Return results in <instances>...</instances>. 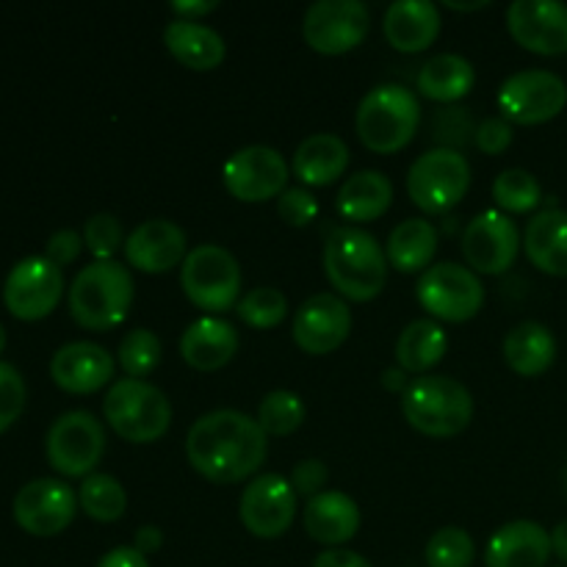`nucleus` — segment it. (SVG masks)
Instances as JSON below:
<instances>
[{"label": "nucleus", "instance_id": "nucleus-1", "mask_svg": "<svg viewBox=\"0 0 567 567\" xmlns=\"http://www.w3.org/2000/svg\"><path fill=\"white\" fill-rule=\"evenodd\" d=\"M269 443L258 419L238 410L199 415L186 435V457L197 474L216 485L252 476L266 463Z\"/></svg>", "mask_w": 567, "mask_h": 567}, {"label": "nucleus", "instance_id": "nucleus-2", "mask_svg": "<svg viewBox=\"0 0 567 567\" xmlns=\"http://www.w3.org/2000/svg\"><path fill=\"white\" fill-rule=\"evenodd\" d=\"M324 275L341 299L371 302L388 282L385 249L360 227H336L324 244Z\"/></svg>", "mask_w": 567, "mask_h": 567}, {"label": "nucleus", "instance_id": "nucleus-3", "mask_svg": "<svg viewBox=\"0 0 567 567\" xmlns=\"http://www.w3.org/2000/svg\"><path fill=\"white\" fill-rule=\"evenodd\" d=\"M66 302H70L72 319L83 330H114L125 321L133 305L131 271L116 260H94L86 269L78 271L70 293H66Z\"/></svg>", "mask_w": 567, "mask_h": 567}, {"label": "nucleus", "instance_id": "nucleus-4", "mask_svg": "<svg viewBox=\"0 0 567 567\" xmlns=\"http://www.w3.org/2000/svg\"><path fill=\"white\" fill-rule=\"evenodd\" d=\"M402 413L426 437H454L474 419V396L454 377L421 374L402 393Z\"/></svg>", "mask_w": 567, "mask_h": 567}, {"label": "nucleus", "instance_id": "nucleus-5", "mask_svg": "<svg viewBox=\"0 0 567 567\" xmlns=\"http://www.w3.org/2000/svg\"><path fill=\"white\" fill-rule=\"evenodd\" d=\"M421 125V103L402 83H380L358 105L354 127L371 153L391 155L413 142Z\"/></svg>", "mask_w": 567, "mask_h": 567}, {"label": "nucleus", "instance_id": "nucleus-6", "mask_svg": "<svg viewBox=\"0 0 567 567\" xmlns=\"http://www.w3.org/2000/svg\"><path fill=\"white\" fill-rule=\"evenodd\" d=\"M103 413L111 430L127 443H155L172 424V404L161 388L144 380H116L103 399Z\"/></svg>", "mask_w": 567, "mask_h": 567}, {"label": "nucleus", "instance_id": "nucleus-7", "mask_svg": "<svg viewBox=\"0 0 567 567\" xmlns=\"http://www.w3.org/2000/svg\"><path fill=\"white\" fill-rule=\"evenodd\" d=\"M181 286L188 302L208 316H221L241 302V266L230 249L199 244L183 260Z\"/></svg>", "mask_w": 567, "mask_h": 567}, {"label": "nucleus", "instance_id": "nucleus-8", "mask_svg": "<svg viewBox=\"0 0 567 567\" xmlns=\"http://www.w3.org/2000/svg\"><path fill=\"white\" fill-rule=\"evenodd\" d=\"M471 188V164L463 153L435 147L419 155L408 172V194L424 214L443 216Z\"/></svg>", "mask_w": 567, "mask_h": 567}, {"label": "nucleus", "instance_id": "nucleus-9", "mask_svg": "<svg viewBox=\"0 0 567 567\" xmlns=\"http://www.w3.org/2000/svg\"><path fill=\"white\" fill-rule=\"evenodd\" d=\"M44 454L53 471L61 476H92L100 460L105 454V430L92 413L86 410H70V413L59 415L53 426L48 430V441H44Z\"/></svg>", "mask_w": 567, "mask_h": 567}, {"label": "nucleus", "instance_id": "nucleus-10", "mask_svg": "<svg viewBox=\"0 0 567 567\" xmlns=\"http://www.w3.org/2000/svg\"><path fill=\"white\" fill-rule=\"evenodd\" d=\"M421 308L432 316V319L460 321L474 319L485 305V286H482L480 275L471 271L468 266L460 264H435L419 277V288H415Z\"/></svg>", "mask_w": 567, "mask_h": 567}, {"label": "nucleus", "instance_id": "nucleus-11", "mask_svg": "<svg viewBox=\"0 0 567 567\" xmlns=\"http://www.w3.org/2000/svg\"><path fill=\"white\" fill-rule=\"evenodd\" d=\"M371 14L363 0H316L302 20V37L316 53L341 55L369 37Z\"/></svg>", "mask_w": 567, "mask_h": 567}, {"label": "nucleus", "instance_id": "nucleus-12", "mask_svg": "<svg viewBox=\"0 0 567 567\" xmlns=\"http://www.w3.org/2000/svg\"><path fill=\"white\" fill-rule=\"evenodd\" d=\"M567 83L557 72L524 70L509 75L498 89V109L515 125H543L563 114Z\"/></svg>", "mask_w": 567, "mask_h": 567}, {"label": "nucleus", "instance_id": "nucleus-13", "mask_svg": "<svg viewBox=\"0 0 567 567\" xmlns=\"http://www.w3.org/2000/svg\"><path fill=\"white\" fill-rule=\"evenodd\" d=\"M288 175H291V166L275 147H266V144L236 150L221 166L225 188L241 203L280 199V194L288 188Z\"/></svg>", "mask_w": 567, "mask_h": 567}, {"label": "nucleus", "instance_id": "nucleus-14", "mask_svg": "<svg viewBox=\"0 0 567 567\" xmlns=\"http://www.w3.org/2000/svg\"><path fill=\"white\" fill-rule=\"evenodd\" d=\"M64 297V275L44 255L20 260L3 282V305L14 319L39 321L53 313Z\"/></svg>", "mask_w": 567, "mask_h": 567}, {"label": "nucleus", "instance_id": "nucleus-15", "mask_svg": "<svg viewBox=\"0 0 567 567\" xmlns=\"http://www.w3.org/2000/svg\"><path fill=\"white\" fill-rule=\"evenodd\" d=\"M244 529L260 540H275L291 529L297 518V491L280 474H264L249 482L238 502Z\"/></svg>", "mask_w": 567, "mask_h": 567}, {"label": "nucleus", "instance_id": "nucleus-16", "mask_svg": "<svg viewBox=\"0 0 567 567\" xmlns=\"http://www.w3.org/2000/svg\"><path fill=\"white\" fill-rule=\"evenodd\" d=\"M463 258L471 271L504 275L515 264L520 249V233L502 210H482L463 230Z\"/></svg>", "mask_w": 567, "mask_h": 567}, {"label": "nucleus", "instance_id": "nucleus-17", "mask_svg": "<svg viewBox=\"0 0 567 567\" xmlns=\"http://www.w3.org/2000/svg\"><path fill=\"white\" fill-rule=\"evenodd\" d=\"M78 496L61 480H33L14 496V520L33 537H55L75 520Z\"/></svg>", "mask_w": 567, "mask_h": 567}, {"label": "nucleus", "instance_id": "nucleus-18", "mask_svg": "<svg viewBox=\"0 0 567 567\" xmlns=\"http://www.w3.org/2000/svg\"><path fill=\"white\" fill-rule=\"evenodd\" d=\"M291 332L302 352L321 358L343 347L352 332V310L338 293H313L293 313Z\"/></svg>", "mask_w": 567, "mask_h": 567}, {"label": "nucleus", "instance_id": "nucleus-19", "mask_svg": "<svg viewBox=\"0 0 567 567\" xmlns=\"http://www.w3.org/2000/svg\"><path fill=\"white\" fill-rule=\"evenodd\" d=\"M507 28L529 53H567V6L559 0H515L507 9Z\"/></svg>", "mask_w": 567, "mask_h": 567}, {"label": "nucleus", "instance_id": "nucleus-20", "mask_svg": "<svg viewBox=\"0 0 567 567\" xmlns=\"http://www.w3.org/2000/svg\"><path fill=\"white\" fill-rule=\"evenodd\" d=\"M50 377L55 385L75 396L97 393L114 377V358L100 343L72 341L64 343L50 360Z\"/></svg>", "mask_w": 567, "mask_h": 567}, {"label": "nucleus", "instance_id": "nucleus-21", "mask_svg": "<svg viewBox=\"0 0 567 567\" xmlns=\"http://www.w3.org/2000/svg\"><path fill=\"white\" fill-rule=\"evenodd\" d=\"M186 233L169 219H147L125 238V258L144 275H164L186 260Z\"/></svg>", "mask_w": 567, "mask_h": 567}, {"label": "nucleus", "instance_id": "nucleus-22", "mask_svg": "<svg viewBox=\"0 0 567 567\" xmlns=\"http://www.w3.org/2000/svg\"><path fill=\"white\" fill-rule=\"evenodd\" d=\"M551 535L537 520H509L498 526L485 548L487 567H546Z\"/></svg>", "mask_w": 567, "mask_h": 567}, {"label": "nucleus", "instance_id": "nucleus-23", "mask_svg": "<svg viewBox=\"0 0 567 567\" xmlns=\"http://www.w3.org/2000/svg\"><path fill=\"white\" fill-rule=\"evenodd\" d=\"M382 31L399 53H421L441 37V11L432 0H396L388 6Z\"/></svg>", "mask_w": 567, "mask_h": 567}, {"label": "nucleus", "instance_id": "nucleus-24", "mask_svg": "<svg viewBox=\"0 0 567 567\" xmlns=\"http://www.w3.org/2000/svg\"><path fill=\"white\" fill-rule=\"evenodd\" d=\"M360 529V507L341 491H324L305 507V532L310 540L338 548L352 540Z\"/></svg>", "mask_w": 567, "mask_h": 567}, {"label": "nucleus", "instance_id": "nucleus-25", "mask_svg": "<svg viewBox=\"0 0 567 567\" xmlns=\"http://www.w3.org/2000/svg\"><path fill=\"white\" fill-rule=\"evenodd\" d=\"M238 352V332L219 316H203L192 321L181 336V354L192 369L219 371Z\"/></svg>", "mask_w": 567, "mask_h": 567}, {"label": "nucleus", "instance_id": "nucleus-26", "mask_svg": "<svg viewBox=\"0 0 567 567\" xmlns=\"http://www.w3.org/2000/svg\"><path fill=\"white\" fill-rule=\"evenodd\" d=\"M164 44L183 66L197 72L216 70L225 61V39L210 25L192 20H175L164 28Z\"/></svg>", "mask_w": 567, "mask_h": 567}, {"label": "nucleus", "instance_id": "nucleus-27", "mask_svg": "<svg viewBox=\"0 0 567 567\" xmlns=\"http://www.w3.org/2000/svg\"><path fill=\"white\" fill-rule=\"evenodd\" d=\"M524 249L535 269L567 277V210H540L526 227Z\"/></svg>", "mask_w": 567, "mask_h": 567}, {"label": "nucleus", "instance_id": "nucleus-28", "mask_svg": "<svg viewBox=\"0 0 567 567\" xmlns=\"http://www.w3.org/2000/svg\"><path fill=\"white\" fill-rule=\"evenodd\" d=\"M349 166V147L336 133H313L297 147L291 169L305 186H330Z\"/></svg>", "mask_w": 567, "mask_h": 567}, {"label": "nucleus", "instance_id": "nucleus-29", "mask_svg": "<svg viewBox=\"0 0 567 567\" xmlns=\"http://www.w3.org/2000/svg\"><path fill=\"white\" fill-rule=\"evenodd\" d=\"M504 360L518 377H540L557 360V338L540 321H520L504 338Z\"/></svg>", "mask_w": 567, "mask_h": 567}, {"label": "nucleus", "instance_id": "nucleus-30", "mask_svg": "<svg viewBox=\"0 0 567 567\" xmlns=\"http://www.w3.org/2000/svg\"><path fill=\"white\" fill-rule=\"evenodd\" d=\"M437 252V230L426 219H404L388 236L385 258L402 275H424Z\"/></svg>", "mask_w": 567, "mask_h": 567}, {"label": "nucleus", "instance_id": "nucleus-31", "mask_svg": "<svg viewBox=\"0 0 567 567\" xmlns=\"http://www.w3.org/2000/svg\"><path fill=\"white\" fill-rule=\"evenodd\" d=\"M393 183L377 169H363L349 177L336 197V208L349 221H374L391 208Z\"/></svg>", "mask_w": 567, "mask_h": 567}, {"label": "nucleus", "instance_id": "nucleus-32", "mask_svg": "<svg viewBox=\"0 0 567 567\" xmlns=\"http://www.w3.org/2000/svg\"><path fill=\"white\" fill-rule=\"evenodd\" d=\"M449 338L446 330L435 319H415L399 332L396 363L408 374H426L446 358Z\"/></svg>", "mask_w": 567, "mask_h": 567}, {"label": "nucleus", "instance_id": "nucleus-33", "mask_svg": "<svg viewBox=\"0 0 567 567\" xmlns=\"http://www.w3.org/2000/svg\"><path fill=\"white\" fill-rule=\"evenodd\" d=\"M419 92L437 103H457L474 89L476 72L468 59L457 53H441L419 70Z\"/></svg>", "mask_w": 567, "mask_h": 567}, {"label": "nucleus", "instance_id": "nucleus-34", "mask_svg": "<svg viewBox=\"0 0 567 567\" xmlns=\"http://www.w3.org/2000/svg\"><path fill=\"white\" fill-rule=\"evenodd\" d=\"M78 504L97 524H114L125 515L127 493L122 482L111 474H92L78 491Z\"/></svg>", "mask_w": 567, "mask_h": 567}, {"label": "nucleus", "instance_id": "nucleus-35", "mask_svg": "<svg viewBox=\"0 0 567 567\" xmlns=\"http://www.w3.org/2000/svg\"><path fill=\"white\" fill-rule=\"evenodd\" d=\"M305 421V402L293 391L266 393L258 408V424L266 435L286 437L297 432Z\"/></svg>", "mask_w": 567, "mask_h": 567}, {"label": "nucleus", "instance_id": "nucleus-36", "mask_svg": "<svg viewBox=\"0 0 567 567\" xmlns=\"http://www.w3.org/2000/svg\"><path fill=\"white\" fill-rule=\"evenodd\" d=\"M493 199L507 214H529L540 205L543 188L537 177L526 169H507L493 183Z\"/></svg>", "mask_w": 567, "mask_h": 567}, {"label": "nucleus", "instance_id": "nucleus-37", "mask_svg": "<svg viewBox=\"0 0 567 567\" xmlns=\"http://www.w3.org/2000/svg\"><path fill=\"white\" fill-rule=\"evenodd\" d=\"M236 313L241 316V321L252 330H275L277 324H282L288 313V297L280 288L260 286L252 288L241 297Z\"/></svg>", "mask_w": 567, "mask_h": 567}, {"label": "nucleus", "instance_id": "nucleus-38", "mask_svg": "<svg viewBox=\"0 0 567 567\" xmlns=\"http://www.w3.org/2000/svg\"><path fill=\"white\" fill-rule=\"evenodd\" d=\"M424 557L430 567H471L476 557V546L465 529L443 526L430 537Z\"/></svg>", "mask_w": 567, "mask_h": 567}, {"label": "nucleus", "instance_id": "nucleus-39", "mask_svg": "<svg viewBox=\"0 0 567 567\" xmlns=\"http://www.w3.org/2000/svg\"><path fill=\"white\" fill-rule=\"evenodd\" d=\"M120 365L122 371H125L131 380H142V377H147L150 371L158 369L161 363V354H164V349H161V341L155 332L150 330H131L125 338H122L120 343Z\"/></svg>", "mask_w": 567, "mask_h": 567}, {"label": "nucleus", "instance_id": "nucleus-40", "mask_svg": "<svg viewBox=\"0 0 567 567\" xmlns=\"http://www.w3.org/2000/svg\"><path fill=\"white\" fill-rule=\"evenodd\" d=\"M476 122L471 116L468 109H460V105H449V109H441L435 114V127H432V136L441 147L457 150L468 147L476 138Z\"/></svg>", "mask_w": 567, "mask_h": 567}, {"label": "nucleus", "instance_id": "nucleus-41", "mask_svg": "<svg viewBox=\"0 0 567 567\" xmlns=\"http://www.w3.org/2000/svg\"><path fill=\"white\" fill-rule=\"evenodd\" d=\"M83 244L97 260H114L116 249L125 244L120 219L114 214H94L83 227Z\"/></svg>", "mask_w": 567, "mask_h": 567}, {"label": "nucleus", "instance_id": "nucleus-42", "mask_svg": "<svg viewBox=\"0 0 567 567\" xmlns=\"http://www.w3.org/2000/svg\"><path fill=\"white\" fill-rule=\"evenodd\" d=\"M25 408V382L9 363H0V432L9 430Z\"/></svg>", "mask_w": 567, "mask_h": 567}, {"label": "nucleus", "instance_id": "nucleus-43", "mask_svg": "<svg viewBox=\"0 0 567 567\" xmlns=\"http://www.w3.org/2000/svg\"><path fill=\"white\" fill-rule=\"evenodd\" d=\"M277 214L291 227H308L319 216V199L308 188H286L277 199Z\"/></svg>", "mask_w": 567, "mask_h": 567}, {"label": "nucleus", "instance_id": "nucleus-44", "mask_svg": "<svg viewBox=\"0 0 567 567\" xmlns=\"http://www.w3.org/2000/svg\"><path fill=\"white\" fill-rule=\"evenodd\" d=\"M291 487L297 491V496H305L310 502V498H316L319 493H324L327 482H330V471H327V465L321 463V460L316 457H308L302 460V463L293 465L291 471Z\"/></svg>", "mask_w": 567, "mask_h": 567}, {"label": "nucleus", "instance_id": "nucleus-45", "mask_svg": "<svg viewBox=\"0 0 567 567\" xmlns=\"http://www.w3.org/2000/svg\"><path fill=\"white\" fill-rule=\"evenodd\" d=\"M474 144L485 155H502L504 150L513 144V125H509L504 116H487V120L480 122V127H476Z\"/></svg>", "mask_w": 567, "mask_h": 567}, {"label": "nucleus", "instance_id": "nucleus-46", "mask_svg": "<svg viewBox=\"0 0 567 567\" xmlns=\"http://www.w3.org/2000/svg\"><path fill=\"white\" fill-rule=\"evenodd\" d=\"M81 249H83L81 233L59 230V233H53V236L48 238V247H44V258H48L50 264H55L61 269V266L75 264L78 255H81Z\"/></svg>", "mask_w": 567, "mask_h": 567}, {"label": "nucleus", "instance_id": "nucleus-47", "mask_svg": "<svg viewBox=\"0 0 567 567\" xmlns=\"http://www.w3.org/2000/svg\"><path fill=\"white\" fill-rule=\"evenodd\" d=\"M313 567H374L363 554L349 548H327L313 559Z\"/></svg>", "mask_w": 567, "mask_h": 567}, {"label": "nucleus", "instance_id": "nucleus-48", "mask_svg": "<svg viewBox=\"0 0 567 567\" xmlns=\"http://www.w3.org/2000/svg\"><path fill=\"white\" fill-rule=\"evenodd\" d=\"M97 567H150V563H147V557H144V554H138L133 546H116V548H111L103 559H100Z\"/></svg>", "mask_w": 567, "mask_h": 567}, {"label": "nucleus", "instance_id": "nucleus-49", "mask_svg": "<svg viewBox=\"0 0 567 567\" xmlns=\"http://www.w3.org/2000/svg\"><path fill=\"white\" fill-rule=\"evenodd\" d=\"M169 9L175 11L177 20L199 22V17L216 11V9H219V3H216V0H172Z\"/></svg>", "mask_w": 567, "mask_h": 567}, {"label": "nucleus", "instance_id": "nucleus-50", "mask_svg": "<svg viewBox=\"0 0 567 567\" xmlns=\"http://www.w3.org/2000/svg\"><path fill=\"white\" fill-rule=\"evenodd\" d=\"M161 546H164V532H161L158 526H142V529L136 532V537H133V548H136L138 554H144V557L158 554Z\"/></svg>", "mask_w": 567, "mask_h": 567}, {"label": "nucleus", "instance_id": "nucleus-51", "mask_svg": "<svg viewBox=\"0 0 567 567\" xmlns=\"http://www.w3.org/2000/svg\"><path fill=\"white\" fill-rule=\"evenodd\" d=\"M382 385H385L391 393H396V391L404 393V391H408V385H410L408 371H404V369H385V371H382Z\"/></svg>", "mask_w": 567, "mask_h": 567}, {"label": "nucleus", "instance_id": "nucleus-52", "mask_svg": "<svg viewBox=\"0 0 567 567\" xmlns=\"http://www.w3.org/2000/svg\"><path fill=\"white\" fill-rule=\"evenodd\" d=\"M551 551L554 557H559L563 563H567V520H563V524L554 526L551 532Z\"/></svg>", "mask_w": 567, "mask_h": 567}, {"label": "nucleus", "instance_id": "nucleus-53", "mask_svg": "<svg viewBox=\"0 0 567 567\" xmlns=\"http://www.w3.org/2000/svg\"><path fill=\"white\" fill-rule=\"evenodd\" d=\"M446 6L454 11H476V9H485L487 0H476V3H452V0H449Z\"/></svg>", "mask_w": 567, "mask_h": 567}, {"label": "nucleus", "instance_id": "nucleus-54", "mask_svg": "<svg viewBox=\"0 0 567 567\" xmlns=\"http://www.w3.org/2000/svg\"><path fill=\"white\" fill-rule=\"evenodd\" d=\"M3 349H6V330L3 324H0V354H3Z\"/></svg>", "mask_w": 567, "mask_h": 567}, {"label": "nucleus", "instance_id": "nucleus-55", "mask_svg": "<svg viewBox=\"0 0 567 567\" xmlns=\"http://www.w3.org/2000/svg\"><path fill=\"white\" fill-rule=\"evenodd\" d=\"M563 482H565V493H567V463H565V474H563Z\"/></svg>", "mask_w": 567, "mask_h": 567}]
</instances>
